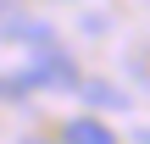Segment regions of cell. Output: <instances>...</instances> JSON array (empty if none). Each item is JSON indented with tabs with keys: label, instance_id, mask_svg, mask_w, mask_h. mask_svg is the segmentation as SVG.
<instances>
[{
	"label": "cell",
	"instance_id": "1",
	"mask_svg": "<svg viewBox=\"0 0 150 144\" xmlns=\"http://www.w3.org/2000/svg\"><path fill=\"white\" fill-rule=\"evenodd\" d=\"M28 83H33V89H78L72 55H67V50H56V39H50V44H39V50H33V61H28Z\"/></svg>",
	"mask_w": 150,
	"mask_h": 144
},
{
	"label": "cell",
	"instance_id": "2",
	"mask_svg": "<svg viewBox=\"0 0 150 144\" xmlns=\"http://www.w3.org/2000/svg\"><path fill=\"white\" fill-rule=\"evenodd\" d=\"M61 144H117V133L100 122V117H72L61 128Z\"/></svg>",
	"mask_w": 150,
	"mask_h": 144
},
{
	"label": "cell",
	"instance_id": "3",
	"mask_svg": "<svg viewBox=\"0 0 150 144\" xmlns=\"http://www.w3.org/2000/svg\"><path fill=\"white\" fill-rule=\"evenodd\" d=\"M0 39H22V44H50V28L45 22H28V17H0Z\"/></svg>",
	"mask_w": 150,
	"mask_h": 144
},
{
	"label": "cell",
	"instance_id": "4",
	"mask_svg": "<svg viewBox=\"0 0 150 144\" xmlns=\"http://www.w3.org/2000/svg\"><path fill=\"white\" fill-rule=\"evenodd\" d=\"M89 100H100V105H122V94H117V89H100V83H89Z\"/></svg>",
	"mask_w": 150,
	"mask_h": 144
},
{
	"label": "cell",
	"instance_id": "5",
	"mask_svg": "<svg viewBox=\"0 0 150 144\" xmlns=\"http://www.w3.org/2000/svg\"><path fill=\"white\" fill-rule=\"evenodd\" d=\"M0 17H11V0H0Z\"/></svg>",
	"mask_w": 150,
	"mask_h": 144
},
{
	"label": "cell",
	"instance_id": "6",
	"mask_svg": "<svg viewBox=\"0 0 150 144\" xmlns=\"http://www.w3.org/2000/svg\"><path fill=\"white\" fill-rule=\"evenodd\" d=\"M139 139H145V144H150V128H145V133H139Z\"/></svg>",
	"mask_w": 150,
	"mask_h": 144
},
{
	"label": "cell",
	"instance_id": "7",
	"mask_svg": "<svg viewBox=\"0 0 150 144\" xmlns=\"http://www.w3.org/2000/svg\"><path fill=\"white\" fill-rule=\"evenodd\" d=\"M22 144H45V139H22Z\"/></svg>",
	"mask_w": 150,
	"mask_h": 144
}]
</instances>
